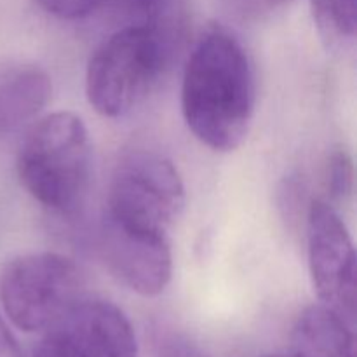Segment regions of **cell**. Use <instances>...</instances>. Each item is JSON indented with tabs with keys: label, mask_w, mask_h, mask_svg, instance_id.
Returning a JSON list of instances; mask_svg holds the SVG:
<instances>
[{
	"label": "cell",
	"mask_w": 357,
	"mask_h": 357,
	"mask_svg": "<svg viewBox=\"0 0 357 357\" xmlns=\"http://www.w3.org/2000/svg\"><path fill=\"white\" fill-rule=\"evenodd\" d=\"M326 188L330 204H347L354 195V160L345 149H335L328 155Z\"/></svg>",
	"instance_id": "13"
},
{
	"label": "cell",
	"mask_w": 357,
	"mask_h": 357,
	"mask_svg": "<svg viewBox=\"0 0 357 357\" xmlns=\"http://www.w3.org/2000/svg\"><path fill=\"white\" fill-rule=\"evenodd\" d=\"M100 251L112 275L138 295H160L169 284L173 255L164 234L128 229L105 218Z\"/></svg>",
	"instance_id": "8"
},
{
	"label": "cell",
	"mask_w": 357,
	"mask_h": 357,
	"mask_svg": "<svg viewBox=\"0 0 357 357\" xmlns=\"http://www.w3.org/2000/svg\"><path fill=\"white\" fill-rule=\"evenodd\" d=\"M44 338L61 357H138L128 316L105 300L80 298L45 330Z\"/></svg>",
	"instance_id": "7"
},
{
	"label": "cell",
	"mask_w": 357,
	"mask_h": 357,
	"mask_svg": "<svg viewBox=\"0 0 357 357\" xmlns=\"http://www.w3.org/2000/svg\"><path fill=\"white\" fill-rule=\"evenodd\" d=\"M17 174L44 208L59 215L75 213L93 174V146L82 119L70 112L40 119L21 145Z\"/></svg>",
	"instance_id": "2"
},
{
	"label": "cell",
	"mask_w": 357,
	"mask_h": 357,
	"mask_svg": "<svg viewBox=\"0 0 357 357\" xmlns=\"http://www.w3.org/2000/svg\"><path fill=\"white\" fill-rule=\"evenodd\" d=\"M234 7L246 14H264L286 6L291 0H229Z\"/></svg>",
	"instance_id": "16"
},
{
	"label": "cell",
	"mask_w": 357,
	"mask_h": 357,
	"mask_svg": "<svg viewBox=\"0 0 357 357\" xmlns=\"http://www.w3.org/2000/svg\"><path fill=\"white\" fill-rule=\"evenodd\" d=\"M267 357H291V356H281V354H278V356H267Z\"/></svg>",
	"instance_id": "19"
},
{
	"label": "cell",
	"mask_w": 357,
	"mask_h": 357,
	"mask_svg": "<svg viewBox=\"0 0 357 357\" xmlns=\"http://www.w3.org/2000/svg\"><path fill=\"white\" fill-rule=\"evenodd\" d=\"M314 21L328 47L342 49L356 38V0H310Z\"/></svg>",
	"instance_id": "12"
},
{
	"label": "cell",
	"mask_w": 357,
	"mask_h": 357,
	"mask_svg": "<svg viewBox=\"0 0 357 357\" xmlns=\"http://www.w3.org/2000/svg\"><path fill=\"white\" fill-rule=\"evenodd\" d=\"M82 286L72 258L51 251L21 255L0 274V303L16 328L45 331L82 298Z\"/></svg>",
	"instance_id": "4"
},
{
	"label": "cell",
	"mask_w": 357,
	"mask_h": 357,
	"mask_svg": "<svg viewBox=\"0 0 357 357\" xmlns=\"http://www.w3.org/2000/svg\"><path fill=\"white\" fill-rule=\"evenodd\" d=\"M157 357H208V354L185 335L171 333L160 338Z\"/></svg>",
	"instance_id": "15"
},
{
	"label": "cell",
	"mask_w": 357,
	"mask_h": 357,
	"mask_svg": "<svg viewBox=\"0 0 357 357\" xmlns=\"http://www.w3.org/2000/svg\"><path fill=\"white\" fill-rule=\"evenodd\" d=\"M52 94V80L40 66H24L0 80V135L33 121Z\"/></svg>",
	"instance_id": "10"
},
{
	"label": "cell",
	"mask_w": 357,
	"mask_h": 357,
	"mask_svg": "<svg viewBox=\"0 0 357 357\" xmlns=\"http://www.w3.org/2000/svg\"><path fill=\"white\" fill-rule=\"evenodd\" d=\"M98 9H107L126 24L149 26L180 47L187 26L185 0H100Z\"/></svg>",
	"instance_id": "11"
},
{
	"label": "cell",
	"mask_w": 357,
	"mask_h": 357,
	"mask_svg": "<svg viewBox=\"0 0 357 357\" xmlns=\"http://www.w3.org/2000/svg\"><path fill=\"white\" fill-rule=\"evenodd\" d=\"M31 357H61V356L56 352V349L52 347V345L49 344L45 338H42V342L37 345V347H35V351H33V354H31Z\"/></svg>",
	"instance_id": "18"
},
{
	"label": "cell",
	"mask_w": 357,
	"mask_h": 357,
	"mask_svg": "<svg viewBox=\"0 0 357 357\" xmlns=\"http://www.w3.org/2000/svg\"><path fill=\"white\" fill-rule=\"evenodd\" d=\"M42 10L61 20H77L98 9L100 0H35Z\"/></svg>",
	"instance_id": "14"
},
{
	"label": "cell",
	"mask_w": 357,
	"mask_h": 357,
	"mask_svg": "<svg viewBox=\"0 0 357 357\" xmlns=\"http://www.w3.org/2000/svg\"><path fill=\"white\" fill-rule=\"evenodd\" d=\"M105 218L128 229L167 236L185 206V187L169 159L132 152L119 162L110 181Z\"/></svg>",
	"instance_id": "5"
},
{
	"label": "cell",
	"mask_w": 357,
	"mask_h": 357,
	"mask_svg": "<svg viewBox=\"0 0 357 357\" xmlns=\"http://www.w3.org/2000/svg\"><path fill=\"white\" fill-rule=\"evenodd\" d=\"M257 101L251 59L227 28H208L185 65L181 112L195 138L216 152L239 149Z\"/></svg>",
	"instance_id": "1"
},
{
	"label": "cell",
	"mask_w": 357,
	"mask_h": 357,
	"mask_svg": "<svg viewBox=\"0 0 357 357\" xmlns=\"http://www.w3.org/2000/svg\"><path fill=\"white\" fill-rule=\"evenodd\" d=\"M0 357H23L16 338L0 316Z\"/></svg>",
	"instance_id": "17"
},
{
	"label": "cell",
	"mask_w": 357,
	"mask_h": 357,
	"mask_svg": "<svg viewBox=\"0 0 357 357\" xmlns=\"http://www.w3.org/2000/svg\"><path fill=\"white\" fill-rule=\"evenodd\" d=\"M307 253L321 303L356 324V251L337 208L314 199L307 209Z\"/></svg>",
	"instance_id": "6"
},
{
	"label": "cell",
	"mask_w": 357,
	"mask_h": 357,
	"mask_svg": "<svg viewBox=\"0 0 357 357\" xmlns=\"http://www.w3.org/2000/svg\"><path fill=\"white\" fill-rule=\"evenodd\" d=\"M178 45L149 26L126 24L105 38L87 63L86 94L103 117H124L157 86Z\"/></svg>",
	"instance_id": "3"
},
{
	"label": "cell",
	"mask_w": 357,
	"mask_h": 357,
	"mask_svg": "<svg viewBox=\"0 0 357 357\" xmlns=\"http://www.w3.org/2000/svg\"><path fill=\"white\" fill-rule=\"evenodd\" d=\"M291 357H356L354 326L326 305H312L296 319Z\"/></svg>",
	"instance_id": "9"
}]
</instances>
